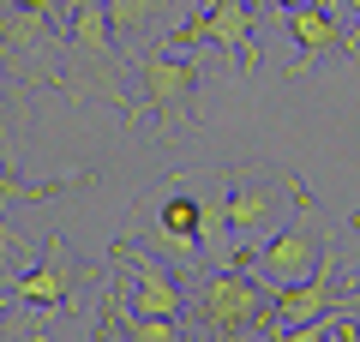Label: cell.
<instances>
[{
	"mask_svg": "<svg viewBox=\"0 0 360 342\" xmlns=\"http://www.w3.org/2000/svg\"><path fill=\"white\" fill-rule=\"evenodd\" d=\"M354 18H360V13H354ZM354 37H360V30H354Z\"/></svg>",
	"mask_w": 360,
	"mask_h": 342,
	"instance_id": "ffe728a7",
	"label": "cell"
},
{
	"mask_svg": "<svg viewBox=\"0 0 360 342\" xmlns=\"http://www.w3.org/2000/svg\"><path fill=\"white\" fill-rule=\"evenodd\" d=\"M127 258H132V270H139V289H132V312H156V318H180L186 312V294H180V282L168 277L162 265H156L150 253H139V246H127Z\"/></svg>",
	"mask_w": 360,
	"mask_h": 342,
	"instance_id": "52a82bcc",
	"label": "cell"
},
{
	"mask_svg": "<svg viewBox=\"0 0 360 342\" xmlns=\"http://www.w3.org/2000/svg\"><path fill=\"white\" fill-rule=\"evenodd\" d=\"M180 0H108V25H115V37H139V30H150L156 18H174Z\"/></svg>",
	"mask_w": 360,
	"mask_h": 342,
	"instance_id": "4fadbf2b",
	"label": "cell"
},
{
	"mask_svg": "<svg viewBox=\"0 0 360 342\" xmlns=\"http://www.w3.org/2000/svg\"><path fill=\"white\" fill-rule=\"evenodd\" d=\"M336 246H324L319 270L307 282H288V289L270 294V312H264V330H288V324H312L324 312H342V306H360V294H342L336 289Z\"/></svg>",
	"mask_w": 360,
	"mask_h": 342,
	"instance_id": "277c9868",
	"label": "cell"
},
{
	"mask_svg": "<svg viewBox=\"0 0 360 342\" xmlns=\"http://www.w3.org/2000/svg\"><path fill=\"white\" fill-rule=\"evenodd\" d=\"M283 192H295V186H276V180H240V186L229 192V228H234V234H264V228L276 222V210H283Z\"/></svg>",
	"mask_w": 360,
	"mask_h": 342,
	"instance_id": "ba28073f",
	"label": "cell"
},
{
	"mask_svg": "<svg viewBox=\"0 0 360 342\" xmlns=\"http://www.w3.org/2000/svg\"><path fill=\"white\" fill-rule=\"evenodd\" d=\"M264 312H270V300L246 270H222V277L198 282V318L217 336H240L246 324H264Z\"/></svg>",
	"mask_w": 360,
	"mask_h": 342,
	"instance_id": "5b68a950",
	"label": "cell"
},
{
	"mask_svg": "<svg viewBox=\"0 0 360 342\" xmlns=\"http://www.w3.org/2000/svg\"><path fill=\"white\" fill-rule=\"evenodd\" d=\"M264 6H283V13H288V6H300V0H264Z\"/></svg>",
	"mask_w": 360,
	"mask_h": 342,
	"instance_id": "ac0fdd59",
	"label": "cell"
},
{
	"mask_svg": "<svg viewBox=\"0 0 360 342\" xmlns=\"http://www.w3.org/2000/svg\"><path fill=\"white\" fill-rule=\"evenodd\" d=\"M72 54H84L90 72H108V61H115V25H108V6H72Z\"/></svg>",
	"mask_w": 360,
	"mask_h": 342,
	"instance_id": "30bf717a",
	"label": "cell"
},
{
	"mask_svg": "<svg viewBox=\"0 0 360 342\" xmlns=\"http://www.w3.org/2000/svg\"><path fill=\"white\" fill-rule=\"evenodd\" d=\"M127 342H186L174 318H156V312H132L127 318Z\"/></svg>",
	"mask_w": 360,
	"mask_h": 342,
	"instance_id": "9a60e30c",
	"label": "cell"
},
{
	"mask_svg": "<svg viewBox=\"0 0 360 342\" xmlns=\"http://www.w3.org/2000/svg\"><path fill=\"white\" fill-rule=\"evenodd\" d=\"M205 198H193V192H168L162 210H156V234H162L174 253H198L205 246Z\"/></svg>",
	"mask_w": 360,
	"mask_h": 342,
	"instance_id": "9c48e42d",
	"label": "cell"
},
{
	"mask_svg": "<svg viewBox=\"0 0 360 342\" xmlns=\"http://www.w3.org/2000/svg\"><path fill=\"white\" fill-rule=\"evenodd\" d=\"M288 37L300 42V66H288V72H312L319 61H330V54H360V37L354 30H342V18L324 6V0H300V6H288Z\"/></svg>",
	"mask_w": 360,
	"mask_h": 342,
	"instance_id": "8992f818",
	"label": "cell"
},
{
	"mask_svg": "<svg viewBox=\"0 0 360 342\" xmlns=\"http://www.w3.org/2000/svg\"><path fill=\"white\" fill-rule=\"evenodd\" d=\"M252 0H217V6H198V18H180V25H168L162 49H222L240 61V72H252L258 54H252Z\"/></svg>",
	"mask_w": 360,
	"mask_h": 342,
	"instance_id": "7a4b0ae2",
	"label": "cell"
},
{
	"mask_svg": "<svg viewBox=\"0 0 360 342\" xmlns=\"http://www.w3.org/2000/svg\"><path fill=\"white\" fill-rule=\"evenodd\" d=\"M66 289H72V270H66L60 246H49V258H42V265L30 270V277H18V300L42 306V312H54V306L66 300Z\"/></svg>",
	"mask_w": 360,
	"mask_h": 342,
	"instance_id": "7c38bea8",
	"label": "cell"
},
{
	"mask_svg": "<svg viewBox=\"0 0 360 342\" xmlns=\"http://www.w3.org/2000/svg\"><path fill=\"white\" fill-rule=\"evenodd\" d=\"M198 61L186 49H174V54H150V61H139V108L150 114V120H186L193 114V96H198Z\"/></svg>",
	"mask_w": 360,
	"mask_h": 342,
	"instance_id": "3957f363",
	"label": "cell"
},
{
	"mask_svg": "<svg viewBox=\"0 0 360 342\" xmlns=\"http://www.w3.org/2000/svg\"><path fill=\"white\" fill-rule=\"evenodd\" d=\"M54 192H66V180H54V186H30V180H18L13 168L0 163V198H54Z\"/></svg>",
	"mask_w": 360,
	"mask_h": 342,
	"instance_id": "2e32d148",
	"label": "cell"
},
{
	"mask_svg": "<svg viewBox=\"0 0 360 342\" xmlns=\"http://www.w3.org/2000/svg\"><path fill=\"white\" fill-rule=\"evenodd\" d=\"M0 241H6V222H0Z\"/></svg>",
	"mask_w": 360,
	"mask_h": 342,
	"instance_id": "d6986e66",
	"label": "cell"
},
{
	"mask_svg": "<svg viewBox=\"0 0 360 342\" xmlns=\"http://www.w3.org/2000/svg\"><path fill=\"white\" fill-rule=\"evenodd\" d=\"M115 330H120V289L108 294V306H103V324H96V342H120Z\"/></svg>",
	"mask_w": 360,
	"mask_h": 342,
	"instance_id": "e0dca14e",
	"label": "cell"
},
{
	"mask_svg": "<svg viewBox=\"0 0 360 342\" xmlns=\"http://www.w3.org/2000/svg\"><path fill=\"white\" fill-rule=\"evenodd\" d=\"M348 312H354V306L324 312V318H312V324H288V330H276V342H330V336H342V330H348Z\"/></svg>",
	"mask_w": 360,
	"mask_h": 342,
	"instance_id": "5bb4252c",
	"label": "cell"
},
{
	"mask_svg": "<svg viewBox=\"0 0 360 342\" xmlns=\"http://www.w3.org/2000/svg\"><path fill=\"white\" fill-rule=\"evenodd\" d=\"M295 210H300V222L295 228H283V234H270L264 241V253H234V270H246L252 265L258 277L270 282V289H288V282H307L312 270H319V258H324V234H319V210H312V198L300 192L295 198Z\"/></svg>",
	"mask_w": 360,
	"mask_h": 342,
	"instance_id": "6da1fadb",
	"label": "cell"
},
{
	"mask_svg": "<svg viewBox=\"0 0 360 342\" xmlns=\"http://www.w3.org/2000/svg\"><path fill=\"white\" fill-rule=\"evenodd\" d=\"M49 42V6L42 0H25L13 13H0V54H30Z\"/></svg>",
	"mask_w": 360,
	"mask_h": 342,
	"instance_id": "8fae6325",
	"label": "cell"
}]
</instances>
